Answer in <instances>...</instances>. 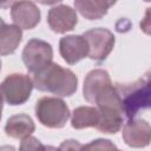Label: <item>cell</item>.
Returning <instances> with one entry per match:
<instances>
[{
    "label": "cell",
    "mask_w": 151,
    "mask_h": 151,
    "mask_svg": "<svg viewBox=\"0 0 151 151\" xmlns=\"http://www.w3.org/2000/svg\"><path fill=\"white\" fill-rule=\"evenodd\" d=\"M15 2H17V0H0V4H1L2 8H7L9 6H13Z\"/></svg>",
    "instance_id": "20"
},
{
    "label": "cell",
    "mask_w": 151,
    "mask_h": 151,
    "mask_svg": "<svg viewBox=\"0 0 151 151\" xmlns=\"http://www.w3.org/2000/svg\"><path fill=\"white\" fill-rule=\"evenodd\" d=\"M38 149H44V146L40 144V142L37 138L28 136L22 139L20 150H38Z\"/></svg>",
    "instance_id": "18"
},
{
    "label": "cell",
    "mask_w": 151,
    "mask_h": 151,
    "mask_svg": "<svg viewBox=\"0 0 151 151\" xmlns=\"http://www.w3.org/2000/svg\"><path fill=\"white\" fill-rule=\"evenodd\" d=\"M34 130L35 126L32 118L25 113H19L9 117L5 126L6 134L15 139H24L25 137L31 136L34 132Z\"/></svg>",
    "instance_id": "11"
},
{
    "label": "cell",
    "mask_w": 151,
    "mask_h": 151,
    "mask_svg": "<svg viewBox=\"0 0 151 151\" xmlns=\"http://www.w3.org/2000/svg\"><path fill=\"white\" fill-rule=\"evenodd\" d=\"M33 84L39 91L60 97H70L77 91L78 78L71 70L51 63L41 71L34 73Z\"/></svg>",
    "instance_id": "1"
},
{
    "label": "cell",
    "mask_w": 151,
    "mask_h": 151,
    "mask_svg": "<svg viewBox=\"0 0 151 151\" xmlns=\"http://www.w3.org/2000/svg\"><path fill=\"white\" fill-rule=\"evenodd\" d=\"M35 1L39 4H42V5H54L61 0H35Z\"/></svg>",
    "instance_id": "21"
},
{
    "label": "cell",
    "mask_w": 151,
    "mask_h": 151,
    "mask_svg": "<svg viewBox=\"0 0 151 151\" xmlns=\"http://www.w3.org/2000/svg\"><path fill=\"white\" fill-rule=\"evenodd\" d=\"M83 149H86V150H112V149H117V147L113 144H111L110 140L97 139V140H93L91 144L83 146Z\"/></svg>",
    "instance_id": "17"
},
{
    "label": "cell",
    "mask_w": 151,
    "mask_h": 151,
    "mask_svg": "<svg viewBox=\"0 0 151 151\" xmlns=\"http://www.w3.org/2000/svg\"><path fill=\"white\" fill-rule=\"evenodd\" d=\"M99 120V111L92 106H79L77 107L71 118L72 127L80 130L85 127H96Z\"/></svg>",
    "instance_id": "13"
},
{
    "label": "cell",
    "mask_w": 151,
    "mask_h": 151,
    "mask_svg": "<svg viewBox=\"0 0 151 151\" xmlns=\"http://www.w3.org/2000/svg\"><path fill=\"white\" fill-rule=\"evenodd\" d=\"M99 120L96 126L97 130L104 133H116L120 130L123 123V113L114 110H100Z\"/></svg>",
    "instance_id": "14"
},
{
    "label": "cell",
    "mask_w": 151,
    "mask_h": 151,
    "mask_svg": "<svg viewBox=\"0 0 151 151\" xmlns=\"http://www.w3.org/2000/svg\"><path fill=\"white\" fill-rule=\"evenodd\" d=\"M111 84L112 83H111L110 76L105 70L97 68V70L90 71L84 80V87H83L84 98L88 103L94 104V100L98 93L101 92L106 86Z\"/></svg>",
    "instance_id": "10"
},
{
    "label": "cell",
    "mask_w": 151,
    "mask_h": 151,
    "mask_svg": "<svg viewBox=\"0 0 151 151\" xmlns=\"http://www.w3.org/2000/svg\"><path fill=\"white\" fill-rule=\"evenodd\" d=\"M83 37L88 45V57L97 61L106 59L114 46V35L106 28H92L86 31Z\"/></svg>",
    "instance_id": "5"
},
{
    "label": "cell",
    "mask_w": 151,
    "mask_h": 151,
    "mask_svg": "<svg viewBox=\"0 0 151 151\" xmlns=\"http://www.w3.org/2000/svg\"><path fill=\"white\" fill-rule=\"evenodd\" d=\"M33 86V80L27 74H9L1 84L2 99L9 105H21L29 98Z\"/></svg>",
    "instance_id": "3"
},
{
    "label": "cell",
    "mask_w": 151,
    "mask_h": 151,
    "mask_svg": "<svg viewBox=\"0 0 151 151\" xmlns=\"http://www.w3.org/2000/svg\"><path fill=\"white\" fill-rule=\"evenodd\" d=\"M22 38L21 28L17 25H7L1 20L0 29V53L1 55L12 54L19 46Z\"/></svg>",
    "instance_id": "12"
},
{
    "label": "cell",
    "mask_w": 151,
    "mask_h": 151,
    "mask_svg": "<svg viewBox=\"0 0 151 151\" xmlns=\"http://www.w3.org/2000/svg\"><path fill=\"white\" fill-rule=\"evenodd\" d=\"M76 9L88 20H97L107 13V7L99 0H74Z\"/></svg>",
    "instance_id": "15"
},
{
    "label": "cell",
    "mask_w": 151,
    "mask_h": 151,
    "mask_svg": "<svg viewBox=\"0 0 151 151\" xmlns=\"http://www.w3.org/2000/svg\"><path fill=\"white\" fill-rule=\"evenodd\" d=\"M59 52L67 64L73 65L88 55V45L83 35H66L59 41Z\"/></svg>",
    "instance_id": "7"
},
{
    "label": "cell",
    "mask_w": 151,
    "mask_h": 151,
    "mask_svg": "<svg viewBox=\"0 0 151 151\" xmlns=\"http://www.w3.org/2000/svg\"><path fill=\"white\" fill-rule=\"evenodd\" d=\"M47 22L51 29L55 33H66L74 28L78 22L77 13L73 8L66 5L52 7L47 14Z\"/></svg>",
    "instance_id": "8"
},
{
    "label": "cell",
    "mask_w": 151,
    "mask_h": 151,
    "mask_svg": "<svg viewBox=\"0 0 151 151\" xmlns=\"http://www.w3.org/2000/svg\"><path fill=\"white\" fill-rule=\"evenodd\" d=\"M35 116L44 126L60 129L66 124L70 117V109L63 99L57 97H42L35 104Z\"/></svg>",
    "instance_id": "2"
},
{
    "label": "cell",
    "mask_w": 151,
    "mask_h": 151,
    "mask_svg": "<svg viewBox=\"0 0 151 151\" xmlns=\"http://www.w3.org/2000/svg\"><path fill=\"white\" fill-rule=\"evenodd\" d=\"M124 142L132 147H145L151 143V125L143 119L129 122L122 132Z\"/></svg>",
    "instance_id": "9"
},
{
    "label": "cell",
    "mask_w": 151,
    "mask_h": 151,
    "mask_svg": "<svg viewBox=\"0 0 151 151\" xmlns=\"http://www.w3.org/2000/svg\"><path fill=\"white\" fill-rule=\"evenodd\" d=\"M140 29H142L144 33L151 35V7L146 8L145 17H144V19L140 21Z\"/></svg>",
    "instance_id": "19"
},
{
    "label": "cell",
    "mask_w": 151,
    "mask_h": 151,
    "mask_svg": "<svg viewBox=\"0 0 151 151\" xmlns=\"http://www.w3.org/2000/svg\"><path fill=\"white\" fill-rule=\"evenodd\" d=\"M125 104H126V112L130 117L133 116L140 107L151 106V83L145 85L133 96L129 97Z\"/></svg>",
    "instance_id": "16"
},
{
    "label": "cell",
    "mask_w": 151,
    "mask_h": 151,
    "mask_svg": "<svg viewBox=\"0 0 151 151\" xmlns=\"http://www.w3.org/2000/svg\"><path fill=\"white\" fill-rule=\"evenodd\" d=\"M52 46L40 39H31L22 51V61L26 68L33 74L48 66L52 63Z\"/></svg>",
    "instance_id": "4"
},
{
    "label": "cell",
    "mask_w": 151,
    "mask_h": 151,
    "mask_svg": "<svg viewBox=\"0 0 151 151\" xmlns=\"http://www.w3.org/2000/svg\"><path fill=\"white\" fill-rule=\"evenodd\" d=\"M11 17L20 28L32 29L40 21V9L29 0H19L12 6Z\"/></svg>",
    "instance_id": "6"
},
{
    "label": "cell",
    "mask_w": 151,
    "mask_h": 151,
    "mask_svg": "<svg viewBox=\"0 0 151 151\" xmlns=\"http://www.w3.org/2000/svg\"><path fill=\"white\" fill-rule=\"evenodd\" d=\"M99 1H100L103 5H105L107 8L111 7V6H113V5L117 2V0H99Z\"/></svg>",
    "instance_id": "22"
},
{
    "label": "cell",
    "mask_w": 151,
    "mask_h": 151,
    "mask_svg": "<svg viewBox=\"0 0 151 151\" xmlns=\"http://www.w3.org/2000/svg\"><path fill=\"white\" fill-rule=\"evenodd\" d=\"M144 1H151V0H144Z\"/></svg>",
    "instance_id": "23"
}]
</instances>
